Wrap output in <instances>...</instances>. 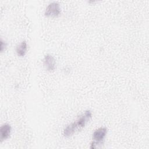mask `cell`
I'll return each instance as SVG.
<instances>
[{
  "label": "cell",
  "instance_id": "7",
  "mask_svg": "<svg viewBox=\"0 0 149 149\" xmlns=\"http://www.w3.org/2000/svg\"><path fill=\"white\" fill-rule=\"evenodd\" d=\"M7 46V44L5 41H3L2 39L1 40V45H0V50L1 52H2L3 51V50H5V49L6 48Z\"/></svg>",
  "mask_w": 149,
  "mask_h": 149
},
{
  "label": "cell",
  "instance_id": "6",
  "mask_svg": "<svg viewBox=\"0 0 149 149\" xmlns=\"http://www.w3.org/2000/svg\"><path fill=\"white\" fill-rule=\"evenodd\" d=\"M27 50V44L26 41H23L16 48V52L17 55L20 57H23Z\"/></svg>",
  "mask_w": 149,
  "mask_h": 149
},
{
  "label": "cell",
  "instance_id": "4",
  "mask_svg": "<svg viewBox=\"0 0 149 149\" xmlns=\"http://www.w3.org/2000/svg\"><path fill=\"white\" fill-rule=\"evenodd\" d=\"M12 127L8 123H5L1 126L0 128V140L1 141H3L8 139L10 135Z\"/></svg>",
  "mask_w": 149,
  "mask_h": 149
},
{
  "label": "cell",
  "instance_id": "5",
  "mask_svg": "<svg viewBox=\"0 0 149 149\" xmlns=\"http://www.w3.org/2000/svg\"><path fill=\"white\" fill-rule=\"evenodd\" d=\"M78 129L77 126L75 122L71 123L70 124L68 125L63 130V134L65 137H69L72 136Z\"/></svg>",
  "mask_w": 149,
  "mask_h": 149
},
{
  "label": "cell",
  "instance_id": "1",
  "mask_svg": "<svg viewBox=\"0 0 149 149\" xmlns=\"http://www.w3.org/2000/svg\"><path fill=\"white\" fill-rule=\"evenodd\" d=\"M108 130L105 127H101L95 129L93 133V141L91 143L90 148H96L97 145L101 144L107 134Z\"/></svg>",
  "mask_w": 149,
  "mask_h": 149
},
{
  "label": "cell",
  "instance_id": "3",
  "mask_svg": "<svg viewBox=\"0 0 149 149\" xmlns=\"http://www.w3.org/2000/svg\"><path fill=\"white\" fill-rule=\"evenodd\" d=\"M43 65L48 72H52L56 69V61L51 54H47L43 59Z\"/></svg>",
  "mask_w": 149,
  "mask_h": 149
},
{
  "label": "cell",
  "instance_id": "2",
  "mask_svg": "<svg viewBox=\"0 0 149 149\" xmlns=\"http://www.w3.org/2000/svg\"><path fill=\"white\" fill-rule=\"evenodd\" d=\"M61 12V9L60 5L56 2H52L49 3L47 6L44 15L46 17H58L60 15Z\"/></svg>",
  "mask_w": 149,
  "mask_h": 149
}]
</instances>
